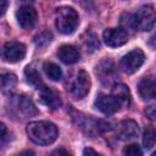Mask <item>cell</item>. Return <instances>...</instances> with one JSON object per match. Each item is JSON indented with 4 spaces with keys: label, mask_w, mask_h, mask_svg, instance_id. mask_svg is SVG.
Masks as SVG:
<instances>
[{
    "label": "cell",
    "mask_w": 156,
    "mask_h": 156,
    "mask_svg": "<svg viewBox=\"0 0 156 156\" xmlns=\"http://www.w3.org/2000/svg\"><path fill=\"white\" fill-rule=\"evenodd\" d=\"M28 138L38 145L52 144L58 135L56 126L49 121H34L27 126Z\"/></svg>",
    "instance_id": "6da1fadb"
},
{
    "label": "cell",
    "mask_w": 156,
    "mask_h": 156,
    "mask_svg": "<svg viewBox=\"0 0 156 156\" xmlns=\"http://www.w3.org/2000/svg\"><path fill=\"white\" fill-rule=\"evenodd\" d=\"M79 23V16L73 7L62 6L57 9L55 15V24L60 33L71 34L76 30Z\"/></svg>",
    "instance_id": "7a4b0ae2"
},
{
    "label": "cell",
    "mask_w": 156,
    "mask_h": 156,
    "mask_svg": "<svg viewBox=\"0 0 156 156\" xmlns=\"http://www.w3.org/2000/svg\"><path fill=\"white\" fill-rule=\"evenodd\" d=\"M73 119L77 121V126L87 134L90 136H95L96 134L102 133L104 130L110 129V124L100 121V119H94L91 116H87V115H82L79 112H77V117L73 116Z\"/></svg>",
    "instance_id": "3957f363"
},
{
    "label": "cell",
    "mask_w": 156,
    "mask_h": 156,
    "mask_svg": "<svg viewBox=\"0 0 156 156\" xmlns=\"http://www.w3.org/2000/svg\"><path fill=\"white\" fill-rule=\"evenodd\" d=\"M96 76L105 85H113L118 78L117 67L110 58H104L96 66Z\"/></svg>",
    "instance_id": "277c9868"
},
{
    "label": "cell",
    "mask_w": 156,
    "mask_h": 156,
    "mask_svg": "<svg viewBox=\"0 0 156 156\" xmlns=\"http://www.w3.org/2000/svg\"><path fill=\"white\" fill-rule=\"evenodd\" d=\"M89 89H90V78L85 71H79L76 74V77L72 79L68 88L69 94L77 100L83 99L88 94Z\"/></svg>",
    "instance_id": "5b68a950"
},
{
    "label": "cell",
    "mask_w": 156,
    "mask_h": 156,
    "mask_svg": "<svg viewBox=\"0 0 156 156\" xmlns=\"http://www.w3.org/2000/svg\"><path fill=\"white\" fill-rule=\"evenodd\" d=\"M144 61H145V54L143 52V50L134 49L121 58L119 67L122 68L123 72H126L128 74H132L141 67Z\"/></svg>",
    "instance_id": "8992f818"
},
{
    "label": "cell",
    "mask_w": 156,
    "mask_h": 156,
    "mask_svg": "<svg viewBox=\"0 0 156 156\" xmlns=\"http://www.w3.org/2000/svg\"><path fill=\"white\" fill-rule=\"evenodd\" d=\"M0 55L6 62H10V63L18 62L23 60V57L26 56V45L23 43L15 41V40L7 41L2 46Z\"/></svg>",
    "instance_id": "52a82bcc"
},
{
    "label": "cell",
    "mask_w": 156,
    "mask_h": 156,
    "mask_svg": "<svg viewBox=\"0 0 156 156\" xmlns=\"http://www.w3.org/2000/svg\"><path fill=\"white\" fill-rule=\"evenodd\" d=\"M16 18H17V22L20 23V26L23 29L29 30L35 26L37 20H38V15H37V11L33 6L23 5L17 10Z\"/></svg>",
    "instance_id": "ba28073f"
},
{
    "label": "cell",
    "mask_w": 156,
    "mask_h": 156,
    "mask_svg": "<svg viewBox=\"0 0 156 156\" xmlns=\"http://www.w3.org/2000/svg\"><path fill=\"white\" fill-rule=\"evenodd\" d=\"M135 21H136V28L147 32L154 28L155 24V10L151 5L143 6L135 15Z\"/></svg>",
    "instance_id": "9c48e42d"
},
{
    "label": "cell",
    "mask_w": 156,
    "mask_h": 156,
    "mask_svg": "<svg viewBox=\"0 0 156 156\" xmlns=\"http://www.w3.org/2000/svg\"><path fill=\"white\" fill-rule=\"evenodd\" d=\"M140 133V128L138 123L133 119H123L118 123L116 128L117 138L121 140H132L136 138Z\"/></svg>",
    "instance_id": "30bf717a"
},
{
    "label": "cell",
    "mask_w": 156,
    "mask_h": 156,
    "mask_svg": "<svg viewBox=\"0 0 156 156\" xmlns=\"http://www.w3.org/2000/svg\"><path fill=\"white\" fill-rule=\"evenodd\" d=\"M102 39L105 44L110 48H118L127 43L128 34L121 28H107L102 33Z\"/></svg>",
    "instance_id": "8fae6325"
},
{
    "label": "cell",
    "mask_w": 156,
    "mask_h": 156,
    "mask_svg": "<svg viewBox=\"0 0 156 156\" xmlns=\"http://www.w3.org/2000/svg\"><path fill=\"white\" fill-rule=\"evenodd\" d=\"M95 107L104 115H113L119 110L121 106L112 95L100 94L95 100Z\"/></svg>",
    "instance_id": "7c38bea8"
},
{
    "label": "cell",
    "mask_w": 156,
    "mask_h": 156,
    "mask_svg": "<svg viewBox=\"0 0 156 156\" xmlns=\"http://www.w3.org/2000/svg\"><path fill=\"white\" fill-rule=\"evenodd\" d=\"M40 94H39V98H40V101L48 106L49 108L51 110H56L61 106V99H60V95L56 90H54L52 88H49V87H43L40 90Z\"/></svg>",
    "instance_id": "4fadbf2b"
},
{
    "label": "cell",
    "mask_w": 156,
    "mask_h": 156,
    "mask_svg": "<svg viewBox=\"0 0 156 156\" xmlns=\"http://www.w3.org/2000/svg\"><path fill=\"white\" fill-rule=\"evenodd\" d=\"M57 56L58 58L66 63V65H73L76 62H78L79 57H80V52L79 50L73 46V45H69V44H65V45H61L57 50Z\"/></svg>",
    "instance_id": "5bb4252c"
},
{
    "label": "cell",
    "mask_w": 156,
    "mask_h": 156,
    "mask_svg": "<svg viewBox=\"0 0 156 156\" xmlns=\"http://www.w3.org/2000/svg\"><path fill=\"white\" fill-rule=\"evenodd\" d=\"M111 95L118 101L121 107H128L130 105V91L126 84H122V83L113 84Z\"/></svg>",
    "instance_id": "9a60e30c"
},
{
    "label": "cell",
    "mask_w": 156,
    "mask_h": 156,
    "mask_svg": "<svg viewBox=\"0 0 156 156\" xmlns=\"http://www.w3.org/2000/svg\"><path fill=\"white\" fill-rule=\"evenodd\" d=\"M139 95L144 100H152L155 98V83L152 78L145 77L139 82L138 85Z\"/></svg>",
    "instance_id": "2e32d148"
},
{
    "label": "cell",
    "mask_w": 156,
    "mask_h": 156,
    "mask_svg": "<svg viewBox=\"0 0 156 156\" xmlns=\"http://www.w3.org/2000/svg\"><path fill=\"white\" fill-rule=\"evenodd\" d=\"M24 76H26V79H27V83L30 84L32 87H34L35 89L40 90L43 87H45L39 72L33 68L32 66H27L26 69H24Z\"/></svg>",
    "instance_id": "e0dca14e"
},
{
    "label": "cell",
    "mask_w": 156,
    "mask_h": 156,
    "mask_svg": "<svg viewBox=\"0 0 156 156\" xmlns=\"http://www.w3.org/2000/svg\"><path fill=\"white\" fill-rule=\"evenodd\" d=\"M17 106L18 110L24 115V116H35L38 113V110L35 107V105L33 104V101L28 98V96H18L17 99Z\"/></svg>",
    "instance_id": "ac0fdd59"
},
{
    "label": "cell",
    "mask_w": 156,
    "mask_h": 156,
    "mask_svg": "<svg viewBox=\"0 0 156 156\" xmlns=\"http://www.w3.org/2000/svg\"><path fill=\"white\" fill-rule=\"evenodd\" d=\"M16 85H17V77L13 73L0 74V91L9 94L15 90Z\"/></svg>",
    "instance_id": "d6986e66"
},
{
    "label": "cell",
    "mask_w": 156,
    "mask_h": 156,
    "mask_svg": "<svg viewBox=\"0 0 156 156\" xmlns=\"http://www.w3.org/2000/svg\"><path fill=\"white\" fill-rule=\"evenodd\" d=\"M119 26L123 32L128 33H134L136 30V21H135V15L130 12H124L122 13L119 18Z\"/></svg>",
    "instance_id": "ffe728a7"
},
{
    "label": "cell",
    "mask_w": 156,
    "mask_h": 156,
    "mask_svg": "<svg viewBox=\"0 0 156 156\" xmlns=\"http://www.w3.org/2000/svg\"><path fill=\"white\" fill-rule=\"evenodd\" d=\"M43 68H44L45 74L51 80L57 82V80H60L62 78V71H61V68L56 63H54V62H45L44 66H43Z\"/></svg>",
    "instance_id": "44dd1931"
},
{
    "label": "cell",
    "mask_w": 156,
    "mask_h": 156,
    "mask_svg": "<svg viewBox=\"0 0 156 156\" xmlns=\"http://www.w3.org/2000/svg\"><path fill=\"white\" fill-rule=\"evenodd\" d=\"M143 145L145 149L150 150L155 146V130L154 128H147L143 136Z\"/></svg>",
    "instance_id": "7402d4cb"
},
{
    "label": "cell",
    "mask_w": 156,
    "mask_h": 156,
    "mask_svg": "<svg viewBox=\"0 0 156 156\" xmlns=\"http://www.w3.org/2000/svg\"><path fill=\"white\" fill-rule=\"evenodd\" d=\"M51 40H52V34L46 30V32H43L39 35H37L34 39V43L37 46H45V45L50 44Z\"/></svg>",
    "instance_id": "603a6c76"
},
{
    "label": "cell",
    "mask_w": 156,
    "mask_h": 156,
    "mask_svg": "<svg viewBox=\"0 0 156 156\" xmlns=\"http://www.w3.org/2000/svg\"><path fill=\"white\" fill-rule=\"evenodd\" d=\"M123 156H143V151L138 144H130L123 149Z\"/></svg>",
    "instance_id": "cb8c5ba5"
},
{
    "label": "cell",
    "mask_w": 156,
    "mask_h": 156,
    "mask_svg": "<svg viewBox=\"0 0 156 156\" xmlns=\"http://www.w3.org/2000/svg\"><path fill=\"white\" fill-rule=\"evenodd\" d=\"M7 140H9V130L6 126L2 122H0V146H2Z\"/></svg>",
    "instance_id": "d4e9b609"
},
{
    "label": "cell",
    "mask_w": 156,
    "mask_h": 156,
    "mask_svg": "<svg viewBox=\"0 0 156 156\" xmlns=\"http://www.w3.org/2000/svg\"><path fill=\"white\" fill-rule=\"evenodd\" d=\"M51 156H72V154L63 147H58L51 152Z\"/></svg>",
    "instance_id": "484cf974"
},
{
    "label": "cell",
    "mask_w": 156,
    "mask_h": 156,
    "mask_svg": "<svg viewBox=\"0 0 156 156\" xmlns=\"http://www.w3.org/2000/svg\"><path fill=\"white\" fill-rule=\"evenodd\" d=\"M83 156H101L99 152H96L94 149L91 147H85L83 150Z\"/></svg>",
    "instance_id": "4316f807"
},
{
    "label": "cell",
    "mask_w": 156,
    "mask_h": 156,
    "mask_svg": "<svg viewBox=\"0 0 156 156\" xmlns=\"http://www.w3.org/2000/svg\"><path fill=\"white\" fill-rule=\"evenodd\" d=\"M146 116L151 119V121H154L155 119V106H149L147 108H146Z\"/></svg>",
    "instance_id": "83f0119b"
},
{
    "label": "cell",
    "mask_w": 156,
    "mask_h": 156,
    "mask_svg": "<svg viewBox=\"0 0 156 156\" xmlns=\"http://www.w3.org/2000/svg\"><path fill=\"white\" fill-rule=\"evenodd\" d=\"M7 6H9V2L5 1V0H0V16H2L6 10H7Z\"/></svg>",
    "instance_id": "f1b7e54d"
},
{
    "label": "cell",
    "mask_w": 156,
    "mask_h": 156,
    "mask_svg": "<svg viewBox=\"0 0 156 156\" xmlns=\"http://www.w3.org/2000/svg\"><path fill=\"white\" fill-rule=\"evenodd\" d=\"M17 156H35V154H34L32 150H26V151L21 152V154L17 155Z\"/></svg>",
    "instance_id": "f546056e"
},
{
    "label": "cell",
    "mask_w": 156,
    "mask_h": 156,
    "mask_svg": "<svg viewBox=\"0 0 156 156\" xmlns=\"http://www.w3.org/2000/svg\"><path fill=\"white\" fill-rule=\"evenodd\" d=\"M151 156H155V154H152V155H151Z\"/></svg>",
    "instance_id": "4dcf8cb0"
}]
</instances>
